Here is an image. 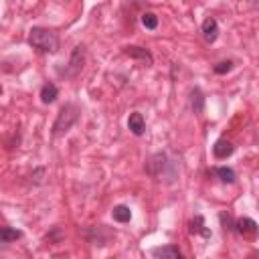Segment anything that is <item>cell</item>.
Returning <instances> with one entry per match:
<instances>
[{
  "label": "cell",
  "mask_w": 259,
  "mask_h": 259,
  "mask_svg": "<svg viewBox=\"0 0 259 259\" xmlns=\"http://www.w3.org/2000/svg\"><path fill=\"white\" fill-rule=\"evenodd\" d=\"M28 42L42 53H57L59 51V36H57V32H53L49 28H40V26L30 28Z\"/></svg>",
  "instance_id": "6da1fadb"
},
{
  "label": "cell",
  "mask_w": 259,
  "mask_h": 259,
  "mask_svg": "<svg viewBox=\"0 0 259 259\" xmlns=\"http://www.w3.org/2000/svg\"><path fill=\"white\" fill-rule=\"evenodd\" d=\"M79 113H81V111H79V107H77L75 103H65V105L61 107V111H59L55 123H53V136L59 138V136L67 134V132L75 125V121L79 119Z\"/></svg>",
  "instance_id": "7a4b0ae2"
},
{
  "label": "cell",
  "mask_w": 259,
  "mask_h": 259,
  "mask_svg": "<svg viewBox=\"0 0 259 259\" xmlns=\"http://www.w3.org/2000/svg\"><path fill=\"white\" fill-rule=\"evenodd\" d=\"M202 36H204V40L206 42H214L217 40V36H219V24H217V20L214 18H204V22H202Z\"/></svg>",
  "instance_id": "3957f363"
},
{
  "label": "cell",
  "mask_w": 259,
  "mask_h": 259,
  "mask_svg": "<svg viewBox=\"0 0 259 259\" xmlns=\"http://www.w3.org/2000/svg\"><path fill=\"white\" fill-rule=\"evenodd\" d=\"M237 231L243 235V237H247V239H253L255 235H257V223L253 221V219H239L237 221Z\"/></svg>",
  "instance_id": "277c9868"
},
{
  "label": "cell",
  "mask_w": 259,
  "mask_h": 259,
  "mask_svg": "<svg viewBox=\"0 0 259 259\" xmlns=\"http://www.w3.org/2000/svg\"><path fill=\"white\" fill-rule=\"evenodd\" d=\"M123 53H125L127 57H132V59L144 61V63H148V65L154 63V57H152L146 49H142V47H123Z\"/></svg>",
  "instance_id": "5b68a950"
},
{
  "label": "cell",
  "mask_w": 259,
  "mask_h": 259,
  "mask_svg": "<svg viewBox=\"0 0 259 259\" xmlns=\"http://www.w3.org/2000/svg\"><path fill=\"white\" fill-rule=\"evenodd\" d=\"M235 152V146L231 144V142H227V140H217L214 142V146H212V154H214V158H229L231 154Z\"/></svg>",
  "instance_id": "8992f818"
},
{
  "label": "cell",
  "mask_w": 259,
  "mask_h": 259,
  "mask_svg": "<svg viewBox=\"0 0 259 259\" xmlns=\"http://www.w3.org/2000/svg\"><path fill=\"white\" fill-rule=\"evenodd\" d=\"M127 127H130V132H132L134 136H142V134H144V130H146V123H144L142 113L134 111V113L127 117Z\"/></svg>",
  "instance_id": "52a82bcc"
},
{
  "label": "cell",
  "mask_w": 259,
  "mask_h": 259,
  "mask_svg": "<svg viewBox=\"0 0 259 259\" xmlns=\"http://www.w3.org/2000/svg\"><path fill=\"white\" fill-rule=\"evenodd\" d=\"M190 105H192V111L196 115L202 113V109H204V97H202V91L198 87H194L192 93H190Z\"/></svg>",
  "instance_id": "ba28073f"
},
{
  "label": "cell",
  "mask_w": 259,
  "mask_h": 259,
  "mask_svg": "<svg viewBox=\"0 0 259 259\" xmlns=\"http://www.w3.org/2000/svg\"><path fill=\"white\" fill-rule=\"evenodd\" d=\"M57 95H59V89H57L53 83L42 85V89H40V101H42V103H53V101L57 99Z\"/></svg>",
  "instance_id": "9c48e42d"
},
{
  "label": "cell",
  "mask_w": 259,
  "mask_h": 259,
  "mask_svg": "<svg viewBox=\"0 0 259 259\" xmlns=\"http://www.w3.org/2000/svg\"><path fill=\"white\" fill-rule=\"evenodd\" d=\"M111 214H113V219H115L117 223H127V221L132 219V210H130V206H125V204H117V206H113Z\"/></svg>",
  "instance_id": "30bf717a"
},
{
  "label": "cell",
  "mask_w": 259,
  "mask_h": 259,
  "mask_svg": "<svg viewBox=\"0 0 259 259\" xmlns=\"http://www.w3.org/2000/svg\"><path fill=\"white\" fill-rule=\"evenodd\" d=\"M20 237H22V233H20L18 229L0 227V241H4V243H10V241H16V239H20Z\"/></svg>",
  "instance_id": "8fae6325"
},
{
  "label": "cell",
  "mask_w": 259,
  "mask_h": 259,
  "mask_svg": "<svg viewBox=\"0 0 259 259\" xmlns=\"http://www.w3.org/2000/svg\"><path fill=\"white\" fill-rule=\"evenodd\" d=\"M214 172H217V176L221 178V182H225V184H233V182H235V178H237V176H235V172H233L231 168H227V166H219Z\"/></svg>",
  "instance_id": "7c38bea8"
},
{
  "label": "cell",
  "mask_w": 259,
  "mask_h": 259,
  "mask_svg": "<svg viewBox=\"0 0 259 259\" xmlns=\"http://www.w3.org/2000/svg\"><path fill=\"white\" fill-rule=\"evenodd\" d=\"M142 24L148 28V30H154L158 26V16L154 12H144L142 14Z\"/></svg>",
  "instance_id": "4fadbf2b"
},
{
  "label": "cell",
  "mask_w": 259,
  "mask_h": 259,
  "mask_svg": "<svg viewBox=\"0 0 259 259\" xmlns=\"http://www.w3.org/2000/svg\"><path fill=\"white\" fill-rule=\"evenodd\" d=\"M190 225H192V227H190V231H192V233H202L204 237H210V233H208L206 229H202V217H196Z\"/></svg>",
  "instance_id": "5bb4252c"
},
{
  "label": "cell",
  "mask_w": 259,
  "mask_h": 259,
  "mask_svg": "<svg viewBox=\"0 0 259 259\" xmlns=\"http://www.w3.org/2000/svg\"><path fill=\"white\" fill-rule=\"evenodd\" d=\"M233 69V63L231 61H221L217 67H214V73L217 75H225V73H229Z\"/></svg>",
  "instance_id": "9a60e30c"
},
{
  "label": "cell",
  "mask_w": 259,
  "mask_h": 259,
  "mask_svg": "<svg viewBox=\"0 0 259 259\" xmlns=\"http://www.w3.org/2000/svg\"><path fill=\"white\" fill-rule=\"evenodd\" d=\"M0 93H2V87H0Z\"/></svg>",
  "instance_id": "2e32d148"
}]
</instances>
